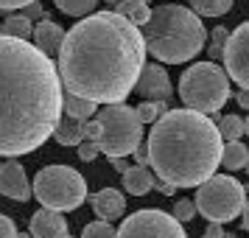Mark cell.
<instances>
[{
    "instance_id": "1",
    "label": "cell",
    "mask_w": 249,
    "mask_h": 238,
    "mask_svg": "<svg viewBox=\"0 0 249 238\" xmlns=\"http://www.w3.org/2000/svg\"><path fill=\"white\" fill-rule=\"evenodd\" d=\"M146 37L118 12H95L73 25L59 51L65 87L95 104H121L146 68Z\"/></svg>"
},
{
    "instance_id": "2",
    "label": "cell",
    "mask_w": 249,
    "mask_h": 238,
    "mask_svg": "<svg viewBox=\"0 0 249 238\" xmlns=\"http://www.w3.org/2000/svg\"><path fill=\"white\" fill-rule=\"evenodd\" d=\"M62 76L45 51L0 34V157H20L56 132L65 110Z\"/></svg>"
},
{
    "instance_id": "3",
    "label": "cell",
    "mask_w": 249,
    "mask_h": 238,
    "mask_svg": "<svg viewBox=\"0 0 249 238\" xmlns=\"http://www.w3.org/2000/svg\"><path fill=\"white\" fill-rule=\"evenodd\" d=\"M151 171L177 188H199L215 174L224 154L218 124L199 110H168L148 132Z\"/></svg>"
},
{
    "instance_id": "4",
    "label": "cell",
    "mask_w": 249,
    "mask_h": 238,
    "mask_svg": "<svg viewBox=\"0 0 249 238\" xmlns=\"http://www.w3.org/2000/svg\"><path fill=\"white\" fill-rule=\"evenodd\" d=\"M143 37H146L148 51L160 62L179 65L202 51L207 34H204V25L196 12L168 3V6L151 9V17L143 25Z\"/></svg>"
},
{
    "instance_id": "5",
    "label": "cell",
    "mask_w": 249,
    "mask_h": 238,
    "mask_svg": "<svg viewBox=\"0 0 249 238\" xmlns=\"http://www.w3.org/2000/svg\"><path fill=\"white\" fill-rule=\"evenodd\" d=\"M98 121V135L95 143L101 146V151L107 157H126V154H135V148L140 146V137H143V121L137 110L121 104H107L104 110L95 112Z\"/></svg>"
},
{
    "instance_id": "6",
    "label": "cell",
    "mask_w": 249,
    "mask_h": 238,
    "mask_svg": "<svg viewBox=\"0 0 249 238\" xmlns=\"http://www.w3.org/2000/svg\"><path fill=\"white\" fill-rule=\"evenodd\" d=\"M179 98L199 112H218L230 98V73L213 62H199L182 73Z\"/></svg>"
},
{
    "instance_id": "7",
    "label": "cell",
    "mask_w": 249,
    "mask_h": 238,
    "mask_svg": "<svg viewBox=\"0 0 249 238\" xmlns=\"http://www.w3.org/2000/svg\"><path fill=\"white\" fill-rule=\"evenodd\" d=\"M34 196L42 202V207L68 213L81 207L87 199V182L79 171L68 165H48L34 177Z\"/></svg>"
},
{
    "instance_id": "8",
    "label": "cell",
    "mask_w": 249,
    "mask_h": 238,
    "mask_svg": "<svg viewBox=\"0 0 249 238\" xmlns=\"http://www.w3.org/2000/svg\"><path fill=\"white\" fill-rule=\"evenodd\" d=\"M196 207L199 213L207 219V221H232L244 213L247 207V193H244V185L235 180V177H210L207 182L199 185L196 191Z\"/></svg>"
},
{
    "instance_id": "9",
    "label": "cell",
    "mask_w": 249,
    "mask_h": 238,
    "mask_svg": "<svg viewBox=\"0 0 249 238\" xmlns=\"http://www.w3.org/2000/svg\"><path fill=\"white\" fill-rule=\"evenodd\" d=\"M118 238H188L182 230V221L177 216H168L162 210H137L126 219Z\"/></svg>"
},
{
    "instance_id": "10",
    "label": "cell",
    "mask_w": 249,
    "mask_h": 238,
    "mask_svg": "<svg viewBox=\"0 0 249 238\" xmlns=\"http://www.w3.org/2000/svg\"><path fill=\"white\" fill-rule=\"evenodd\" d=\"M224 68L238 87L249 90V20L241 23L224 42Z\"/></svg>"
},
{
    "instance_id": "11",
    "label": "cell",
    "mask_w": 249,
    "mask_h": 238,
    "mask_svg": "<svg viewBox=\"0 0 249 238\" xmlns=\"http://www.w3.org/2000/svg\"><path fill=\"white\" fill-rule=\"evenodd\" d=\"M31 191H34V185H28V177L20 163H14V160L0 163V193L3 196H9L14 202H25Z\"/></svg>"
},
{
    "instance_id": "12",
    "label": "cell",
    "mask_w": 249,
    "mask_h": 238,
    "mask_svg": "<svg viewBox=\"0 0 249 238\" xmlns=\"http://www.w3.org/2000/svg\"><path fill=\"white\" fill-rule=\"evenodd\" d=\"M137 90L143 98H151V101H165L171 95V79L168 73L160 68V65H146L140 79H137Z\"/></svg>"
},
{
    "instance_id": "13",
    "label": "cell",
    "mask_w": 249,
    "mask_h": 238,
    "mask_svg": "<svg viewBox=\"0 0 249 238\" xmlns=\"http://www.w3.org/2000/svg\"><path fill=\"white\" fill-rule=\"evenodd\" d=\"M31 236L34 238H68V221L59 210L42 207L31 219Z\"/></svg>"
},
{
    "instance_id": "14",
    "label": "cell",
    "mask_w": 249,
    "mask_h": 238,
    "mask_svg": "<svg viewBox=\"0 0 249 238\" xmlns=\"http://www.w3.org/2000/svg\"><path fill=\"white\" fill-rule=\"evenodd\" d=\"M90 202H92L95 216H98V219H107V221H112V219H118V216H124V210H126L124 193L115 191V188H104V191H98L95 196H90Z\"/></svg>"
},
{
    "instance_id": "15",
    "label": "cell",
    "mask_w": 249,
    "mask_h": 238,
    "mask_svg": "<svg viewBox=\"0 0 249 238\" xmlns=\"http://www.w3.org/2000/svg\"><path fill=\"white\" fill-rule=\"evenodd\" d=\"M65 37L68 31H62L56 23H51V20H42V23L34 28V45L39 51H45L48 56H53L62 51V42H65Z\"/></svg>"
},
{
    "instance_id": "16",
    "label": "cell",
    "mask_w": 249,
    "mask_h": 238,
    "mask_svg": "<svg viewBox=\"0 0 249 238\" xmlns=\"http://www.w3.org/2000/svg\"><path fill=\"white\" fill-rule=\"evenodd\" d=\"M154 180H157V174L154 171H148V165H129V168L124 171V188L132 196H143V193H148L151 188H154Z\"/></svg>"
},
{
    "instance_id": "17",
    "label": "cell",
    "mask_w": 249,
    "mask_h": 238,
    "mask_svg": "<svg viewBox=\"0 0 249 238\" xmlns=\"http://www.w3.org/2000/svg\"><path fill=\"white\" fill-rule=\"evenodd\" d=\"M59 146H81L87 137H84V121L73 118V115L65 112V118H59L56 132H53Z\"/></svg>"
},
{
    "instance_id": "18",
    "label": "cell",
    "mask_w": 249,
    "mask_h": 238,
    "mask_svg": "<svg viewBox=\"0 0 249 238\" xmlns=\"http://www.w3.org/2000/svg\"><path fill=\"white\" fill-rule=\"evenodd\" d=\"M221 165L227 171H238L249 165V148L241 143V140H227L224 154H221Z\"/></svg>"
},
{
    "instance_id": "19",
    "label": "cell",
    "mask_w": 249,
    "mask_h": 238,
    "mask_svg": "<svg viewBox=\"0 0 249 238\" xmlns=\"http://www.w3.org/2000/svg\"><path fill=\"white\" fill-rule=\"evenodd\" d=\"M65 112L73 115V118H79V121H90L92 115H95V101L68 90V95H65Z\"/></svg>"
},
{
    "instance_id": "20",
    "label": "cell",
    "mask_w": 249,
    "mask_h": 238,
    "mask_svg": "<svg viewBox=\"0 0 249 238\" xmlns=\"http://www.w3.org/2000/svg\"><path fill=\"white\" fill-rule=\"evenodd\" d=\"M115 6H118V14H124L135 25H146L148 17H151V9L146 6V0H121Z\"/></svg>"
},
{
    "instance_id": "21",
    "label": "cell",
    "mask_w": 249,
    "mask_h": 238,
    "mask_svg": "<svg viewBox=\"0 0 249 238\" xmlns=\"http://www.w3.org/2000/svg\"><path fill=\"white\" fill-rule=\"evenodd\" d=\"M3 34L17 37V39H28V37L34 34V28H31V20H28V17L12 14V17H6V23H3Z\"/></svg>"
},
{
    "instance_id": "22",
    "label": "cell",
    "mask_w": 249,
    "mask_h": 238,
    "mask_svg": "<svg viewBox=\"0 0 249 238\" xmlns=\"http://www.w3.org/2000/svg\"><path fill=\"white\" fill-rule=\"evenodd\" d=\"M191 6L196 9V14H204V17H221V14L230 12L232 0H191Z\"/></svg>"
},
{
    "instance_id": "23",
    "label": "cell",
    "mask_w": 249,
    "mask_h": 238,
    "mask_svg": "<svg viewBox=\"0 0 249 238\" xmlns=\"http://www.w3.org/2000/svg\"><path fill=\"white\" fill-rule=\"evenodd\" d=\"M218 129H221L224 140H238L241 135H247V121H241L238 115H224L218 121Z\"/></svg>"
},
{
    "instance_id": "24",
    "label": "cell",
    "mask_w": 249,
    "mask_h": 238,
    "mask_svg": "<svg viewBox=\"0 0 249 238\" xmlns=\"http://www.w3.org/2000/svg\"><path fill=\"white\" fill-rule=\"evenodd\" d=\"M53 3L70 17H84L95 9V0H53Z\"/></svg>"
},
{
    "instance_id": "25",
    "label": "cell",
    "mask_w": 249,
    "mask_h": 238,
    "mask_svg": "<svg viewBox=\"0 0 249 238\" xmlns=\"http://www.w3.org/2000/svg\"><path fill=\"white\" fill-rule=\"evenodd\" d=\"M165 112H168L165 101H143L140 107H137V115H140L143 124H154V121H160Z\"/></svg>"
},
{
    "instance_id": "26",
    "label": "cell",
    "mask_w": 249,
    "mask_h": 238,
    "mask_svg": "<svg viewBox=\"0 0 249 238\" xmlns=\"http://www.w3.org/2000/svg\"><path fill=\"white\" fill-rule=\"evenodd\" d=\"M81 238H118V233H115V227L107 219H101V221H90L84 227Z\"/></svg>"
},
{
    "instance_id": "27",
    "label": "cell",
    "mask_w": 249,
    "mask_h": 238,
    "mask_svg": "<svg viewBox=\"0 0 249 238\" xmlns=\"http://www.w3.org/2000/svg\"><path fill=\"white\" fill-rule=\"evenodd\" d=\"M199 213V207H196V199H179V202L174 204V216L179 219V221H191L193 216Z\"/></svg>"
},
{
    "instance_id": "28",
    "label": "cell",
    "mask_w": 249,
    "mask_h": 238,
    "mask_svg": "<svg viewBox=\"0 0 249 238\" xmlns=\"http://www.w3.org/2000/svg\"><path fill=\"white\" fill-rule=\"evenodd\" d=\"M98 154H101V146H98L95 140H84V143L79 146V157L84 160V163H92Z\"/></svg>"
},
{
    "instance_id": "29",
    "label": "cell",
    "mask_w": 249,
    "mask_h": 238,
    "mask_svg": "<svg viewBox=\"0 0 249 238\" xmlns=\"http://www.w3.org/2000/svg\"><path fill=\"white\" fill-rule=\"evenodd\" d=\"M0 238H17V227L9 216L0 213Z\"/></svg>"
},
{
    "instance_id": "30",
    "label": "cell",
    "mask_w": 249,
    "mask_h": 238,
    "mask_svg": "<svg viewBox=\"0 0 249 238\" xmlns=\"http://www.w3.org/2000/svg\"><path fill=\"white\" fill-rule=\"evenodd\" d=\"M28 3H34V0H0V9L3 12H14V9H23Z\"/></svg>"
},
{
    "instance_id": "31",
    "label": "cell",
    "mask_w": 249,
    "mask_h": 238,
    "mask_svg": "<svg viewBox=\"0 0 249 238\" xmlns=\"http://www.w3.org/2000/svg\"><path fill=\"white\" fill-rule=\"evenodd\" d=\"M154 188H157L160 193H165V196H171V193L177 191V185H171V182H165V180H160V177H157V180H154Z\"/></svg>"
},
{
    "instance_id": "32",
    "label": "cell",
    "mask_w": 249,
    "mask_h": 238,
    "mask_svg": "<svg viewBox=\"0 0 249 238\" xmlns=\"http://www.w3.org/2000/svg\"><path fill=\"white\" fill-rule=\"evenodd\" d=\"M224 236H227V233L221 230V224H218V221H213V224L207 227V233H204L202 238H224Z\"/></svg>"
},
{
    "instance_id": "33",
    "label": "cell",
    "mask_w": 249,
    "mask_h": 238,
    "mask_svg": "<svg viewBox=\"0 0 249 238\" xmlns=\"http://www.w3.org/2000/svg\"><path fill=\"white\" fill-rule=\"evenodd\" d=\"M235 101H238V107H241V110H249V90H244V87H241V92L235 95Z\"/></svg>"
},
{
    "instance_id": "34",
    "label": "cell",
    "mask_w": 249,
    "mask_h": 238,
    "mask_svg": "<svg viewBox=\"0 0 249 238\" xmlns=\"http://www.w3.org/2000/svg\"><path fill=\"white\" fill-rule=\"evenodd\" d=\"M109 163H112V168H115V171H121V174L129 168V165L124 163V157H109Z\"/></svg>"
},
{
    "instance_id": "35",
    "label": "cell",
    "mask_w": 249,
    "mask_h": 238,
    "mask_svg": "<svg viewBox=\"0 0 249 238\" xmlns=\"http://www.w3.org/2000/svg\"><path fill=\"white\" fill-rule=\"evenodd\" d=\"M241 224H244V230L249 233V199H247V207H244V213H241Z\"/></svg>"
},
{
    "instance_id": "36",
    "label": "cell",
    "mask_w": 249,
    "mask_h": 238,
    "mask_svg": "<svg viewBox=\"0 0 249 238\" xmlns=\"http://www.w3.org/2000/svg\"><path fill=\"white\" fill-rule=\"evenodd\" d=\"M17 238H34V236H28V233H17Z\"/></svg>"
},
{
    "instance_id": "37",
    "label": "cell",
    "mask_w": 249,
    "mask_h": 238,
    "mask_svg": "<svg viewBox=\"0 0 249 238\" xmlns=\"http://www.w3.org/2000/svg\"><path fill=\"white\" fill-rule=\"evenodd\" d=\"M247 135H249V118H247Z\"/></svg>"
},
{
    "instance_id": "38",
    "label": "cell",
    "mask_w": 249,
    "mask_h": 238,
    "mask_svg": "<svg viewBox=\"0 0 249 238\" xmlns=\"http://www.w3.org/2000/svg\"><path fill=\"white\" fill-rule=\"evenodd\" d=\"M107 3H121V0H107Z\"/></svg>"
},
{
    "instance_id": "39",
    "label": "cell",
    "mask_w": 249,
    "mask_h": 238,
    "mask_svg": "<svg viewBox=\"0 0 249 238\" xmlns=\"http://www.w3.org/2000/svg\"><path fill=\"white\" fill-rule=\"evenodd\" d=\"M224 238H232V233H230V236H224Z\"/></svg>"
},
{
    "instance_id": "40",
    "label": "cell",
    "mask_w": 249,
    "mask_h": 238,
    "mask_svg": "<svg viewBox=\"0 0 249 238\" xmlns=\"http://www.w3.org/2000/svg\"><path fill=\"white\" fill-rule=\"evenodd\" d=\"M0 34H3V25H0Z\"/></svg>"
},
{
    "instance_id": "41",
    "label": "cell",
    "mask_w": 249,
    "mask_h": 238,
    "mask_svg": "<svg viewBox=\"0 0 249 238\" xmlns=\"http://www.w3.org/2000/svg\"><path fill=\"white\" fill-rule=\"evenodd\" d=\"M247 171H249V165H247Z\"/></svg>"
},
{
    "instance_id": "42",
    "label": "cell",
    "mask_w": 249,
    "mask_h": 238,
    "mask_svg": "<svg viewBox=\"0 0 249 238\" xmlns=\"http://www.w3.org/2000/svg\"><path fill=\"white\" fill-rule=\"evenodd\" d=\"M68 238H73V236H68Z\"/></svg>"
}]
</instances>
